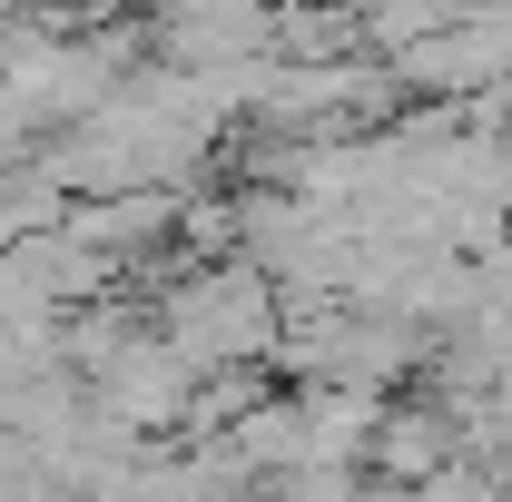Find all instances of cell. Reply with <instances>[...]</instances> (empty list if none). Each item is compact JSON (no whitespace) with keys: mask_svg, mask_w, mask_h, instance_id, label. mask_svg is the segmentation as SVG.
I'll return each instance as SVG.
<instances>
[{"mask_svg":"<svg viewBox=\"0 0 512 502\" xmlns=\"http://www.w3.org/2000/svg\"><path fill=\"white\" fill-rule=\"evenodd\" d=\"M158 335L188 355L197 375H217V365H256V355H276V276H266L247 247L217 256V266H197V276L168 286Z\"/></svg>","mask_w":512,"mask_h":502,"instance_id":"6da1fadb","label":"cell"}]
</instances>
